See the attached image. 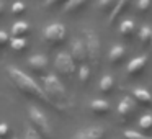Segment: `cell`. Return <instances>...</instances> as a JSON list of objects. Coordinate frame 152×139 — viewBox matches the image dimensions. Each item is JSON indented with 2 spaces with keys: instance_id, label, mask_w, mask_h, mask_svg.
I'll return each mask as SVG.
<instances>
[{
  "instance_id": "d4e9b609",
  "label": "cell",
  "mask_w": 152,
  "mask_h": 139,
  "mask_svg": "<svg viewBox=\"0 0 152 139\" xmlns=\"http://www.w3.org/2000/svg\"><path fill=\"white\" fill-rule=\"evenodd\" d=\"M139 128H141L142 131H149V129H152V115L141 116V119H139Z\"/></svg>"
},
{
  "instance_id": "4fadbf2b",
  "label": "cell",
  "mask_w": 152,
  "mask_h": 139,
  "mask_svg": "<svg viewBox=\"0 0 152 139\" xmlns=\"http://www.w3.org/2000/svg\"><path fill=\"white\" fill-rule=\"evenodd\" d=\"M132 100L145 108H152V95L144 89H134L132 90Z\"/></svg>"
},
{
  "instance_id": "5b68a950",
  "label": "cell",
  "mask_w": 152,
  "mask_h": 139,
  "mask_svg": "<svg viewBox=\"0 0 152 139\" xmlns=\"http://www.w3.org/2000/svg\"><path fill=\"white\" fill-rule=\"evenodd\" d=\"M67 30L62 23H51L43 30V40L49 48H56L66 41Z\"/></svg>"
},
{
  "instance_id": "9a60e30c",
  "label": "cell",
  "mask_w": 152,
  "mask_h": 139,
  "mask_svg": "<svg viewBox=\"0 0 152 139\" xmlns=\"http://www.w3.org/2000/svg\"><path fill=\"white\" fill-rule=\"evenodd\" d=\"M131 2H132V0H118L116 5H115V8L111 10V15H110V23H115V21L129 8Z\"/></svg>"
},
{
  "instance_id": "d6a6232c",
  "label": "cell",
  "mask_w": 152,
  "mask_h": 139,
  "mask_svg": "<svg viewBox=\"0 0 152 139\" xmlns=\"http://www.w3.org/2000/svg\"><path fill=\"white\" fill-rule=\"evenodd\" d=\"M151 46H152V38H151Z\"/></svg>"
},
{
  "instance_id": "6da1fadb",
  "label": "cell",
  "mask_w": 152,
  "mask_h": 139,
  "mask_svg": "<svg viewBox=\"0 0 152 139\" xmlns=\"http://www.w3.org/2000/svg\"><path fill=\"white\" fill-rule=\"evenodd\" d=\"M7 74H8V79L12 80V83L15 85V89H17L21 95L28 97V98H31V100H36V102L46 103L48 106L54 108L51 100L48 98V95L44 93L43 87H41L34 79H31L26 72H23V70L18 69V67L10 66L7 69Z\"/></svg>"
},
{
  "instance_id": "ac0fdd59",
  "label": "cell",
  "mask_w": 152,
  "mask_h": 139,
  "mask_svg": "<svg viewBox=\"0 0 152 139\" xmlns=\"http://www.w3.org/2000/svg\"><path fill=\"white\" fill-rule=\"evenodd\" d=\"M10 49L15 54H23L28 48V41L26 38H10Z\"/></svg>"
},
{
  "instance_id": "8fae6325",
  "label": "cell",
  "mask_w": 152,
  "mask_h": 139,
  "mask_svg": "<svg viewBox=\"0 0 152 139\" xmlns=\"http://www.w3.org/2000/svg\"><path fill=\"white\" fill-rule=\"evenodd\" d=\"M145 66H147V57H145V56H139V57L132 59L131 62L128 64L126 72H128V75H131V77H137L139 74L144 72Z\"/></svg>"
},
{
  "instance_id": "7402d4cb",
  "label": "cell",
  "mask_w": 152,
  "mask_h": 139,
  "mask_svg": "<svg viewBox=\"0 0 152 139\" xmlns=\"http://www.w3.org/2000/svg\"><path fill=\"white\" fill-rule=\"evenodd\" d=\"M90 75H92V69H90V66L82 64L80 69H79V80H80V83H87L90 80Z\"/></svg>"
},
{
  "instance_id": "9c48e42d",
  "label": "cell",
  "mask_w": 152,
  "mask_h": 139,
  "mask_svg": "<svg viewBox=\"0 0 152 139\" xmlns=\"http://www.w3.org/2000/svg\"><path fill=\"white\" fill-rule=\"evenodd\" d=\"M28 67L31 69V72L36 75H43L49 67V61L43 54H34V56L28 57Z\"/></svg>"
},
{
  "instance_id": "5bb4252c",
  "label": "cell",
  "mask_w": 152,
  "mask_h": 139,
  "mask_svg": "<svg viewBox=\"0 0 152 139\" xmlns=\"http://www.w3.org/2000/svg\"><path fill=\"white\" fill-rule=\"evenodd\" d=\"M30 31H31V28L26 21H15L12 25L10 33H12V38H26L30 34Z\"/></svg>"
},
{
  "instance_id": "d6986e66",
  "label": "cell",
  "mask_w": 152,
  "mask_h": 139,
  "mask_svg": "<svg viewBox=\"0 0 152 139\" xmlns=\"http://www.w3.org/2000/svg\"><path fill=\"white\" fill-rule=\"evenodd\" d=\"M134 31H136V26H134V21L132 20H124L121 23V26H119V33H121V36L126 38V40H131Z\"/></svg>"
},
{
  "instance_id": "f1b7e54d",
  "label": "cell",
  "mask_w": 152,
  "mask_h": 139,
  "mask_svg": "<svg viewBox=\"0 0 152 139\" xmlns=\"http://www.w3.org/2000/svg\"><path fill=\"white\" fill-rule=\"evenodd\" d=\"M23 139H41V136L38 134L31 126H26V131H25V138Z\"/></svg>"
},
{
  "instance_id": "83f0119b",
  "label": "cell",
  "mask_w": 152,
  "mask_h": 139,
  "mask_svg": "<svg viewBox=\"0 0 152 139\" xmlns=\"http://www.w3.org/2000/svg\"><path fill=\"white\" fill-rule=\"evenodd\" d=\"M69 0H46L44 2V7L46 8H56L59 7V5H66Z\"/></svg>"
},
{
  "instance_id": "2e32d148",
  "label": "cell",
  "mask_w": 152,
  "mask_h": 139,
  "mask_svg": "<svg viewBox=\"0 0 152 139\" xmlns=\"http://www.w3.org/2000/svg\"><path fill=\"white\" fill-rule=\"evenodd\" d=\"M90 0H69L66 5H64V13L67 15H75L80 10L85 8V5L88 4Z\"/></svg>"
},
{
  "instance_id": "ffe728a7",
  "label": "cell",
  "mask_w": 152,
  "mask_h": 139,
  "mask_svg": "<svg viewBox=\"0 0 152 139\" xmlns=\"http://www.w3.org/2000/svg\"><path fill=\"white\" fill-rule=\"evenodd\" d=\"M115 89V80H113L111 75H105L102 80H100V92L103 95H110Z\"/></svg>"
},
{
  "instance_id": "484cf974",
  "label": "cell",
  "mask_w": 152,
  "mask_h": 139,
  "mask_svg": "<svg viewBox=\"0 0 152 139\" xmlns=\"http://www.w3.org/2000/svg\"><path fill=\"white\" fill-rule=\"evenodd\" d=\"M25 12H26V5H25L23 2H15V4L12 5V15H15V17H20Z\"/></svg>"
},
{
  "instance_id": "603a6c76",
  "label": "cell",
  "mask_w": 152,
  "mask_h": 139,
  "mask_svg": "<svg viewBox=\"0 0 152 139\" xmlns=\"http://www.w3.org/2000/svg\"><path fill=\"white\" fill-rule=\"evenodd\" d=\"M118 0H98V10L102 12H111L115 8Z\"/></svg>"
},
{
  "instance_id": "4dcf8cb0",
  "label": "cell",
  "mask_w": 152,
  "mask_h": 139,
  "mask_svg": "<svg viewBox=\"0 0 152 139\" xmlns=\"http://www.w3.org/2000/svg\"><path fill=\"white\" fill-rule=\"evenodd\" d=\"M8 43H10V36H8V33L0 31V48H5Z\"/></svg>"
},
{
  "instance_id": "7c38bea8",
  "label": "cell",
  "mask_w": 152,
  "mask_h": 139,
  "mask_svg": "<svg viewBox=\"0 0 152 139\" xmlns=\"http://www.w3.org/2000/svg\"><path fill=\"white\" fill-rule=\"evenodd\" d=\"M124 59H126V49H124V46L116 44V46H113L111 49H110L108 61H110V64H111V66H119V64H121Z\"/></svg>"
},
{
  "instance_id": "4316f807",
  "label": "cell",
  "mask_w": 152,
  "mask_h": 139,
  "mask_svg": "<svg viewBox=\"0 0 152 139\" xmlns=\"http://www.w3.org/2000/svg\"><path fill=\"white\" fill-rule=\"evenodd\" d=\"M151 7H152V0H137V10L141 12V13L149 12Z\"/></svg>"
},
{
  "instance_id": "277c9868",
  "label": "cell",
  "mask_w": 152,
  "mask_h": 139,
  "mask_svg": "<svg viewBox=\"0 0 152 139\" xmlns=\"http://www.w3.org/2000/svg\"><path fill=\"white\" fill-rule=\"evenodd\" d=\"M85 51H87V61L93 69H98L100 66V56H102V44H100V38L96 33L90 30H85Z\"/></svg>"
},
{
  "instance_id": "ba28073f",
  "label": "cell",
  "mask_w": 152,
  "mask_h": 139,
  "mask_svg": "<svg viewBox=\"0 0 152 139\" xmlns=\"http://www.w3.org/2000/svg\"><path fill=\"white\" fill-rule=\"evenodd\" d=\"M70 57L74 59L75 64H80L82 66L87 61V51H85V43L80 38H74L72 43H70V51H69Z\"/></svg>"
},
{
  "instance_id": "7a4b0ae2",
  "label": "cell",
  "mask_w": 152,
  "mask_h": 139,
  "mask_svg": "<svg viewBox=\"0 0 152 139\" xmlns=\"http://www.w3.org/2000/svg\"><path fill=\"white\" fill-rule=\"evenodd\" d=\"M43 90L57 111H66V108L69 106V95L66 92V87L62 85V82L56 75L49 74V75L44 77L43 79Z\"/></svg>"
},
{
  "instance_id": "52a82bcc",
  "label": "cell",
  "mask_w": 152,
  "mask_h": 139,
  "mask_svg": "<svg viewBox=\"0 0 152 139\" xmlns=\"http://www.w3.org/2000/svg\"><path fill=\"white\" fill-rule=\"evenodd\" d=\"M136 115V103L131 97H124L118 105V116L121 123H128Z\"/></svg>"
},
{
  "instance_id": "3957f363",
  "label": "cell",
  "mask_w": 152,
  "mask_h": 139,
  "mask_svg": "<svg viewBox=\"0 0 152 139\" xmlns=\"http://www.w3.org/2000/svg\"><path fill=\"white\" fill-rule=\"evenodd\" d=\"M28 119H30V126L41 136V139H54V129L43 110L34 105L28 106Z\"/></svg>"
},
{
  "instance_id": "f546056e",
  "label": "cell",
  "mask_w": 152,
  "mask_h": 139,
  "mask_svg": "<svg viewBox=\"0 0 152 139\" xmlns=\"http://www.w3.org/2000/svg\"><path fill=\"white\" fill-rule=\"evenodd\" d=\"M10 134V128H8L7 123H0V139H5Z\"/></svg>"
},
{
  "instance_id": "e0dca14e",
  "label": "cell",
  "mask_w": 152,
  "mask_h": 139,
  "mask_svg": "<svg viewBox=\"0 0 152 139\" xmlns=\"http://www.w3.org/2000/svg\"><path fill=\"white\" fill-rule=\"evenodd\" d=\"M90 110H92L96 116H105L110 113L111 108H110V103L106 102V100H93V102L90 103Z\"/></svg>"
},
{
  "instance_id": "30bf717a",
  "label": "cell",
  "mask_w": 152,
  "mask_h": 139,
  "mask_svg": "<svg viewBox=\"0 0 152 139\" xmlns=\"http://www.w3.org/2000/svg\"><path fill=\"white\" fill-rule=\"evenodd\" d=\"M72 139H106V131L102 126H90L75 132Z\"/></svg>"
},
{
  "instance_id": "1f68e13d",
  "label": "cell",
  "mask_w": 152,
  "mask_h": 139,
  "mask_svg": "<svg viewBox=\"0 0 152 139\" xmlns=\"http://www.w3.org/2000/svg\"><path fill=\"white\" fill-rule=\"evenodd\" d=\"M5 13V4H4V0H0V18L4 17Z\"/></svg>"
},
{
  "instance_id": "8992f818",
  "label": "cell",
  "mask_w": 152,
  "mask_h": 139,
  "mask_svg": "<svg viewBox=\"0 0 152 139\" xmlns=\"http://www.w3.org/2000/svg\"><path fill=\"white\" fill-rule=\"evenodd\" d=\"M75 66L74 59L70 57L69 53H59L56 56V61H54V67H56L57 74L62 77H70L75 72Z\"/></svg>"
},
{
  "instance_id": "44dd1931",
  "label": "cell",
  "mask_w": 152,
  "mask_h": 139,
  "mask_svg": "<svg viewBox=\"0 0 152 139\" xmlns=\"http://www.w3.org/2000/svg\"><path fill=\"white\" fill-rule=\"evenodd\" d=\"M151 38H152V28L151 26H142L141 30H139V41H141L142 44H149L151 43Z\"/></svg>"
},
{
  "instance_id": "cb8c5ba5",
  "label": "cell",
  "mask_w": 152,
  "mask_h": 139,
  "mask_svg": "<svg viewBox=\"0 0 152 139\" xmlns=\"http://www.w3.org/2000/svg\"><path fill=\"white\" fill-rule=\"evenodd\" d=\"M124 139H152V136H147V134H142V132L139 131H132V129H129V131H124Z\"/></svg>"
}]
</instances>
